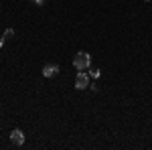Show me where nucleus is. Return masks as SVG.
<instances>
[{
  "label": "nucleus",
  "instance_id": "nucleus-1",
  "mask_svg": "<svg viewBox=\"0 0 152 150\" xmlns=\"http://www.w3.org/2000/svg\"><path fill=\"white\" fill-rule=\"evenodd\" d=\"M89 65H91V57L85 53V51H79L75 57H73V67L77 71H85L89 69Z\"/></svg>",
  "mask_w": 152,
  "mask_h": 150
},
{
  "label": "nucleus",
  "instance_id": "nucleus-2",
  "mask_svg": "<svg viewBox=\"0 0 152 150\" xmlns=\"http://www.w3.org/2000/svg\"><path fill=\"white\" fill-rule=\"evenodd\" d=\"M87 83H89L87 73H85V71H79V73H77V77H75V87H77V89H85V87H87Z\"/></svg>",
  "mask_w": 152,
  "mask_h": 150
},
{
  "label": "nucleus",
  "instance_id": "nucleus-3",
  "mask_svg": "<svg viewBox=\"0 0 152 150\" xmlns=\"http://www.w3.org/2000/svg\"><path fill=\"white\" fill-rule=\"evenodd\" d=\"M10 140L16 144V146H23V144H24V134H23V130H12V132H10Z\"/></svg>",
  "mask_w": 152,
  "mask_h": 150
},
{
  "label": "nucleus",
  "instance_id": "nucleus-4",
  "mask_svg": "<svg viewBox=\"0 0 152 150\" xmlns=\"http://www.w3.org/2000/svg\"><path fill=\"white\" fill-rule=\"evenodd\" d=\"M59 73V65H45V69H43V75L45 77H53V75H57Z\"/></svg>",
  "mask_w": 152,
  "mask_h": 150
},
{
  "label": "nucleus",
  "instance_id": "nucleus-5",
  "mask_svg": "<svg viewBox=\"0 0 152 150\" xmlns=\"http://www.w3.org/2000/svg\"><path fill=\"white\" fill-rule=\"evenodd\" d=\"M2 37H4V39H12V37H14V31H12V29H6Z\"/></svg>",
  "mask_w": 152,
  "mask_h": 150
},
{
  "label": "nucleus",
  "instance_id": "nucleus-6",
  "mask_svg": "<svg viewBox=\"0 0 152 150\" xmlns=\"http://www.w3.org/2000/svg\"><path fill=\"white\" fill-rule=\"evenodd\" d=\"M91 77L97 79V77H99V69H91Z\"/></svg>",
  "mask_w": 152,
  "mask_h": 150
},
{
  "label": "nucleus",
  "instance_id": "nucleus-7",
  "mask_svg": "<svg viewBox=\"0 0 152 150\" xmlns=\"http://www.w3.org/2000/svg\"><path fill=\"white\" fill-rule=\"evenodd\" d=\"M37 4H39V6H41V4H45V2H47V0H35Z\"/></svg>",
  "mask_w": 152,
  "mask_h": 150
},
{
  "label": "nucleus",
  "instance_id": "nucleus-8",
  "mask_svg": "<svg viewBox=\"0 0 152 150\" xmlns=\"http://www.w3.org/2000/svg\"><path fill=\"white\" fill-rule=\"evenodd\" d=\"M2 43H4V37H0V47H2Z\"/></svg>",
  "mask_w": 152,
  "mask_h": 150
}]
</instances>
